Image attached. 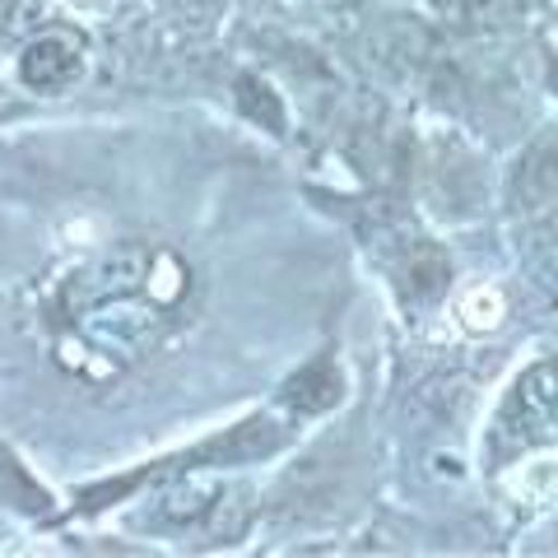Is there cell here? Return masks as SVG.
<instances>
[{
  "label": "cell",
  "mask_w": 558,
  "mask_h": 558,
  "mask_svg": "<svg viewBox=\"0 0 558 558\" xmlns=\"http://www.w3.org/2000/svg\"><path fill=\"white\" fill-rule=\"evenodd\" d=\"M531 0H442V14L461 24H512L526 14Z\"/></svg>",
  "instance_id": "10"
},
{
  "label": "cell",
  "mask_w": 558,
  "mask_h": 558,
  "mask_svg": "<svg viewBox=\"0 0 558 558\" xmlns=\"http://www.w3.org/2000/svg\"><path fill=\"white\" fill-rule=\"evenodd\" d=\"M238 108H242V117H247V121H256L260 131H270V135H284V131H289L284 98H279L266 80L238 75Z\"/></svg>",
  "instance_id": "9"
},
{
  "label": "cell",
  "mask_w": 558,
  "mask_h": 558,
  "mask_svg": "<svg viewBox=\"0 0 558 558\" xmlns=\"http://www.w3.org/2000/svg\"><path fill=\"white\" fill-rule=\"evenodd\" d=\"M284 438H289V433L279 428V418H270V414H252V418H242V424L223 428L219 438H209V442H201V447L182 451V457L154 461L149 470H135V475H121V480H108V484L84 488L80 502H75V512H98V508H108V502L126 498L131 488H140L145 480H163V475H178V470H215V465L266 461V457H275V451L284 447Z\"/></svg>",
  "instance_id": "2"
},
{
  "label": "cell",
  "mask_w": 558,
  "mask_h": 558,
  "mask_svg": "<svg viewBox=\"0 0 558 558\" xmlns=\"http://www.w3.org/2000/svg\"><path fill=\"white\" fill-rule=\"evenodd\" d=\"M340 400H344V373H340L336 354L312 359L307 368H299L284 381V405L293 414H326V410H336Z\"/></svg>",
  "instance_id": "7"
},
{
  "label": "cell",
  "mask_w": 558,
  "mask_h": 558,
  "mask_svg": "<svg viewBox=\"0 0 558 558\" xmlns=\"http://www.w3.org/2000/svg\"><path fill=\"white\" fill-rule=\"evenodd\" d=\"M0 5H5V0H0Z\"/></svg>",
  "instance_id": "13"
},
{
  "label": "cell",
  "mask_w": 558,
  "mask_h": 558,
  "mask_svg": "<svg viewBox=\"0 0 558 558\" xmlns=\"http://www.w3.org/2000/svg\"><path fill=\"white\" fill-rule=\"evenodd\" d=\"M191 270L168 247L121 242L65 279L57 317V354L80 373H121L159 349L182 322Z\"/></svg>",
  "instance_id": "1"
},
{
  "label": "cell",
  "mask_w": 558,
  "mask_h": 558,
  "mask_svg": "<svg viewBox=\"0 0 558 558\" xmlns=\"http://www.w3.org/2000/svg\"><path fill=\"white\" fill-rule=\"evenodd\" d=\"M0 488H5L10 502H14V508H24V512H43V508H47V494H43L38 484L24 480L20 461H10L5 451H0Z\"/></svg>",
  "instance_id": "11"
},
{
  "label": "cell",
  "mask_w": 558,
  "mask_h": 558,
  "mask_svg": "<svg viewBox=\"0 0 558 558\" xmlns=\"http://www.w3.org/2000/svg\"><path fill=\"white\" fill-rule=\"evenodd\" d=\"M84 75V38L51 28L20 51V80L33 94H65Z\"/></svg>",
  "instance_id": "6"
},
{
  "label": "cell",
  "mask_w": 558,
  "mask_h": 558,
  "mask_svg": "<svg viewBox=\"0 0 558 558\" xmlns=\"http://www.w3.org/2000/svg\"><path fill=\"white\" fill-rule=\"evenodd\" d=\"M219 498H223V484L215 475L178 470V475L159 480V494L149 498L145 526H154V531H191V526H201L205 517H215Z\"/></svg>",
  "instance_id": "4"
},
{
  "label": "cell",
  "mask_w": 558,
  "mask_h": 558,
  "mask_svg": "<svg viewBox=\"0 0 558 558\" xmlns=\"http://www.w3.org/2000/svg\"><path fill=\"white\" fill-rule=\"evenodd\" d=\"M558 201V126L539 131L508 168V209L535 215Z\"/></svg>",
  "instance_id": "5"
},
{
  "label": "cell",
  "mask_w": 558,
  "mask_h": 558,
  "mask_svg": "<svg viewBox=\"0 0 558 558\" xmlns=\"http://www.w3.org/2000/svg\"><path fill=\"white\" fill-rule=\"evenodd\" d=\"M554 89H558V61H554Z\"/></svg>",
  "instance_id": "12"
},
{
  "label": "cell",
  "mask_w": 558,
  "mask_h": 558,
  "mask_svg": "<svg viewBox=\"0 0 558 558\" xmlns=\"http://www.w3.org/2000/svg\"><path fill=\"white\" fill-rule=\"evenodd\" d=\"M451 284V260L433 242H414L405 252V293L414 303H438Z\"/></svg>",
  "instance_id": "8"
},
{
  "label": "cell",
  "mask_w": 558,
  "mask_h": 558,
  "mask_svg": "<svg viewBox=\"0 0 558 558\" xmlns=\"http://www.w3.org/2000/svg\"><path fill=\"white\" fill-rule=\"evenodd\" d=\"M554 418H558V363L539 359L502 396L494 428H488V457L512 461L521 451L539 447L554 433Z\"/></svg>",
  "instance_id": "3"
}]
</instances>
